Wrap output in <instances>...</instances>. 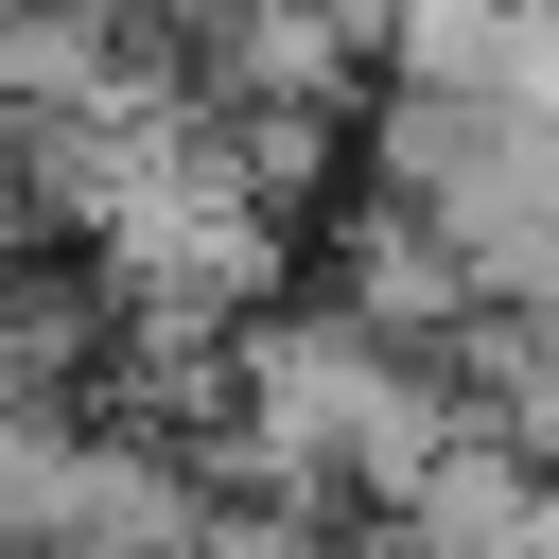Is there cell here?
I'll list each match as a JSON object with an SVG mask.
<instances>
[{"label": "cell", "mask_w": 559, "mask_h": 559, "mask_svg": "<svg viewBox=\"0 0 559 559\" xmlns=\"http://www.w3.org/2000/svg\"><path fill=\"white\" fill-rule=\"evenodd\" d=\"M262 472H349V489L419 507V472H437V402H419L367 332H280V349H262Z\"/></svg>", "instance_id": "obj_1"}, {"label": "cell", "mask_w": 559, "mask_h": 559, "mask_svg": "<svg viewBox=\"0 0 559 559\" xmlns=\"http://www.w3.org/2000/svg\"><path fill=\"white\" fill-rule=\"evenodd\" d=\"M402 524H419L437 559H559V489H542V472H507V454H437Z\"/></svg>", "instance_id": "obj_2"}]
</instances>
